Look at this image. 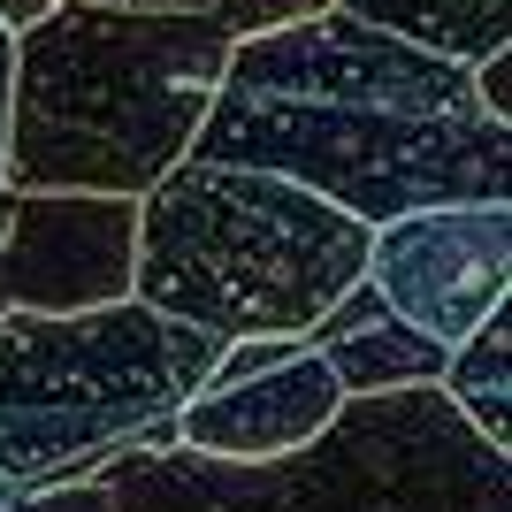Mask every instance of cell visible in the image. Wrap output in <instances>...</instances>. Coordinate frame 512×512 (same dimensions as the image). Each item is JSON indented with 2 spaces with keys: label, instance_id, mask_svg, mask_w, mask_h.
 Listing matches in <instances>:
<instances>
[{
  "label": "cell",
  "instance_id": "6da1fadb",
  "mask_svg": "<svg viewBox=\"0 0 512 512\" xmlns=\"http://www.w3.org/2000/svg\"><path fill=\"white\" fill-rule=\"evenodd\" d=\"M192 161L276 169L352 222L505 199L512 123H497L467 62L406 46L337 0L230 46L192 130Z\"/></svg>",
  "mask_w": 512,
  "mask_h": 512
},
{
  "label": "cell",
  "instance_id": "7a4b0ae2",
  "mask_svg": "<svg viewBox=\"0 0 512 512\" xmlns=\"http://www.w3.org/2000/svg\"><path fill=\"white\" fill-rule=\"evenodd\" d=\"M230 46L237 39L214 16L176 8H46L16 39L0 184L138 199L192 153Z\"/></svg>",
  "mask_w": 512,
  "mask_h": 512
},
{
  "label": "cell",
  "instance_id": "3957f363",
  "mask_svg": "<svg viewBox=\"0 0 512 512\" xmlns=\"http://www.w3.org/2000/svg\"><path fill=\"white\" fill-rule=\"evenodd\" d=\"M92 474L115 512H512V459L482 444L436 383L344 398L276 459L123 444Z\"/></svg>",
  "mask_w": 512,
  "mask_h": 512
},
{
  "label": "cell",
  "instance_id": "277c9868",
  "mask_svg": "<svg viewBox=\"0 0 512 512\" xmlns=\"http://www.w3.org/2000/svg\"><path fill=\"white\" fill-rule=\"evenodd\" d=\"M367 268V222L276 169L176 161L138 192L130 299L214 337H306Z\"/></svg>",
  "mask_w": 512,
  "mask_h": 512
},
{
  "label": "cell",
  "instance_id": "5b68a950",
  "mask_svg": "<svg viewBox=\"0 0 512 512\" xmlns=\"http://www.w3.org/2000/svg\"><path fill=\"white\" fill-rule=\"evenodd\" d=\"M222 337L146 299L77 314H0V474L16 490L77 482L123 444H146L207 383Z\"/></svg>",
  "mask_w": 512,
  "mask_h": 512
},
{
  "label": "cell",
  "instance_id": "8992f818",
  "mask_svg": "<svg viewBox=\"0 0 512 512\" xmlns=\"http://www.w3.org/2000/svg\"><path fill=\"white\" fill-rule=\"evenodd\" d=\"M367 291L421 337L459 344L467 329L505 306L512 283V207L505 199H459V207H413L367 230Z\"/></svg>",
  "mask_w": 512,
  "mask_h": 512
},
{
  "label": "cell",
  "instance_id": "52a82bcc",
  "mask_svg": "<svg viewBox=\"0 0 512 512\" xmlns=\"http://www.w3.org/2000/svg\"><path fill=\"white\" fill-rule=\"evenodd\" d=\"M138 199L0 184V314H77L130 299Z\"/></svg>",
  "mask_w": 512,
  "mask_h": 512
},
{
  "label": "cell",
  "instance_id": "ba28073f",
  "mask_svg": "<svg viewBox=\"0 0 512 512\" xmlns=\"http://www.w3.org/2000/svg\"><path fill=\"white\" fill-rule=\"evenodd\" d=\"M337 406L344 383L306 337H230L207 383L176 406V444L199 459H276L299 451Z\"/></svg>",
  "mask_w": 512,
  "mask_h": 512
},
{
  "label": "cell",
  "instance_id": "9c48e42d",
  "mask_svg": "<svg viewBox=\"0 0 512 512\" xmlns=\"http://www.w3.org/2000/svg\"><path fill=\"white\" fill-rule=\"evenodd\" d=\"M306 344H314L321 360H329V375L344 383V398H367V390H406V383H436L444 375V352L451 344L421 337L413 321H398L375 291H367V276L344 291L329 314L306 329Z\"/></svg>",
  "mask_w": 512,
  "mask_h": 512
},
{
  "label": "cell",
  "instance_id": "30bf717a",
  "mask_svg": "<svg viewBox=\"0 0 512 512\" xmlns=\"http://www.w3.org/2000/svg\"><path fill=\"white\" fill-rule=\"evenodd\" d=\"M337 8L467 69L490 62L497 46H512V0H337Z\"/></svg>",
  "mask_w": 512,
  "mask_h": 512
},
{
  "label": "cell",
  "instance_id": "8fae6325",
  "mask_svg": "<svg viewBox=\"0 0 512 512\" xmlns=\"http://www.w3.org/2000/svg\"><path fill=\"white\" fill-rule=\"evenodd\" d=\"M505 367H512V329H505V306H497L482 329H467V337L451 344L444 375H436V390H444L451 406L467 413V428L482 444H497V451L512 444V383H505Z\"/></svg>",
  "mask_w": 512,
  "mask_h": 512
},
{
  "label": "cell",
  "instance_id": "7c38bea8",
  "mask_svg": "<svg viewBox=\"0 0 512 512\" xmlns=\"http://www.w3.org/2000/svg\"><path fill=\"white\" fill-rule=\"evenodd\" d=\"M314 8H329V0H214L207 16L230 31V39H253V31H276V23H299L314 16Z\"/></svg>",
  "mask_w": 512,
  "mask_h": 512
},
{
  "label": "cell",
  "instance_id": "4fadbf2b",
  "mask_svg": "<svg viewBox=\"0 0 512 512\" xmlns=\"http://www.w3.org/2000/svg\"><path fill=\"white\" fill-rule=\"evenodd\" d=\"M0 512H115V505H107V482H100V474H77V482H46V490L0 497Z\"/></svg>",
  "mask_w": 512,
  "mask_h": 512
},
{
  "label": "cell",
  "instance_id": "5bb4252c",
  "mask_svg": "<svg viewBox=\"0 0 512 512\" xmlns=\"http://www.w3.org/2000/svg\"><path fill=\"white\" fill-rule=\"evenodd\" d=\"M474 92H482V107L497 123H512V46H497L490 62H474Z\"/></svg>",
  "mask_w": 512,
  "mask_h": 512
},
{
  "label": "cell",
  "instance_id": "9a60e30c",
  "mask_svg": "<svg viewBox=\"0 0 512 512\" xmlns=\"http://www.w3.org/2000/svg\"><path fill=\"white\" fill-rule=\"evenodd\" d=\"M8 77H16V31L0 23V169H8Z\"/></svg>",
  "mask_w": 512,
  "mask_h": 512
},
{
  "label": "cell",
  "instance_id": "2e32d148",
  "mask_svg": "<svg viewBox=\"0 0 512 512\" xmlns=\"http://www.w3.org/2000/svg\"><path fill=\"white\" fill-rule=\"evenodd\" d=\"M46 8H62V0H0V23H8V31L23 39V31H31V23L46 16Z\"/></svg>",
  "mask_w": 512,
  "mask_h": 512
},
{
  "label": "cell",
  "instance_id": "e0dca14e",
  "mask_svg": "<svg viewBox=\"0 0 512 512\" xmlns=\"http://www.w3.org/2000/svg\"><path fill=\"white\" fill-rule=\"evenodd\" d=\"M100 8H176V16H207L214 0H100Z\"/></svg>",
  "mask_w": 512,
  "mask_h": 512
},
{
  "label": "cell",
  "instance_id": "ac0fdd59",
  "mask_svg": "<svg viewBox=\"0 0 512 512\" xmlns=\"http://www.w3.org/2000/svg\"><path fill=\"white\" fill-rule=\"evenodd\" d=\"M0 497H16V482H8V474H0Z\"/></svg>",
  "mask_w": 512,
  "mask_h": 512
}]
</instances>
